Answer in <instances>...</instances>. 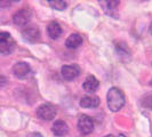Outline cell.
<instances>
[{"instance_id":"1","label":"cell","mask_w":152,"mask_h":137,"mask_svg":"<svg viewBox=\"0 0 152 137\" xmlns=\"http://www.w3.org/2000/svg\"><path fill=\"white\" fill-rule=\"evenodd\" d=\"M107 106L112 112H118L125 105V95L119 88L112 87L107 91Z\"/></svg>"},{"instance_id":"2","label":"cell","mask_w":152,"mask_h":137,"mask_svg":"<svg viewBox=\"0 0 152 137\" xmlns=\"http://www.w3.org/2000/svg\"><path fill=\"white\" fill-rule=\"evenodd\" d=\"M57 113V110L55 105L53 104H42L37 109V115L39 119L45 120V121H50L55 118V115Z\"/></svg>"},{"instance_id":"3","label":"cell","mask_w":152,"mask_h":137,"mask_svg":"<svg viewBox=\"0 0 152 137\" xmlns=\"http://www.w3.org/2000/svg\"><path fill=\"white\" fill-rule=\"evenodd\" d=\"M31 18H32V10L29 8H22L13 15V22L17 26H24L30 22Z\"/></svg>"},{"instance_id":"4","label":"cell","mask_w":152,"mask_h":137,"mask_svg":"<svg viewBox=\"0 0 152 137\" xmlns=\"http://www.w3.org/2000/svg\"><path fill=\"white\" fill-rule=\"evenodd\" d=\"M23 39L29 44H36L40 39V30L37 25H29L22 31Z\"/></svg>"},{"instance_id":"5","label":"cell","mask_w":152,"mask_h":137,"mask_svg":"<svg viewBox=\"0 0 152 137\" xmlns=\"http://www.w3.org/2000/svg\"><path fill=\"white\" fill-rule=\"evenodd\" d=\"M78 129L84 135H89L94 130V121L91 117L81 114L78 119Z\"/></svg>"},{"instance_id":"6","label":"cell","mask_w":152,"mask_h":137,"mask_svg":"<svg viewBox=\"0 0 152 137\" xmlns=\"http://www.w3.org/2000/svg\"><path fill=\"white\" fill-rule=\"evenodd\" d=\"M61 73L62 77L65 79V80H73L75 78L80 74V68L77 65V64H66V65H63L61 68Z\"/></svg>"},{"instance_id":"7","label":"cell","mask_w":152,"mask_h":137,"mask_svg":"<svg viewBox=\"0 0 152 137\" xmlns=\"http://www.w3.org/2000/svg\"><path fill=\"white\" fill-rule=\"evenodd\" d=\"M13 73L18 79H25L31 73L30 65L25 62H18L13 66Z\"/></svg>"},{"instance_id":"8","label":"cell","mask_w":152,"mask_h":137,"mask_svg":"<svg viewBox=\"0 0 152 137\" xmlns=\"http://www.w3.org/2000/svg\"><path fill=\"white\" fill-rule=\"evenodd\" d=\"M99 2L101 8L109 15L114 14L119 7V4H120L119 0H99Z\"/></svg>"},{"instance_id":"9","label":"cell","mask_w":152,"mask_h":137,"mask_svg":"<svg viewBox=\"0 0 152 137\" xmlns=\"http://www.w3.org/2000/svg\"><path fill=\"white\" fill-rule=\"evenodd\" d=\"M52 131L55 136L57 137H63L68 135L69 133V126L68 123L63 120H57L53 123L52 126Z\"/></svg>"},{"instance_id":"10","label":"cell","mask_w":152,"mask_h":137,"mask_svg":"<svg viewBox=\"0 0 152 137\" xmlns=\"http://www.w3.org/2000/svg\"><path fill=\"white\" fill-rule=\"evenodd\" d=\"M99 81L95 78L94 76H88L86 78V80L83 84V87H84V90L86 93H89V94H93L99 89Z\"/></svg>"},{"instance_id":"11","label":"cell","mask_w":152,"mask_h":137,"mask_svg":"<svg viewBox=\"0 0 152 137\" xmlns=\"http://www.w3.org/2000/svg\"><path fill=\"white\" fill-rule=\"evenodd\" d=\"M101 103V101L97 96L95 95H89V96H84L80 99V105L84 109H94L97 107Z\"/></svg>"},{"instance_id":"12","label":"cell","mask_w":152,"mask_h":137,"mask_svg":"<svg viewBox=\"0 0 152 137\" xmlns=\"http://www.w3.org/2000/svg\"><path fill=\"white\" fill-rule=\"evenodd\" d=\"M47 32L48 36L52 39H58L62 34V28L57 22H50L47 25Z\"/></svg>"},{"instance_id":"13","label":"cell","mask_w":152,"mask_h":137,"mask_svg":"<svg viewBox=\"0 0 152 137\" xmlns=\"http://www.w3.org/2000/svg\"><path fill=\"white\" fill-rule=\"evenodd\" d=\"M81 44H83V37L80 34H77V33L69 36L66 41H65V46L70 49H76Z\"/></svg>"},{"instance_id":"14","label":"cell","mask_w":152,"mask_h":137,"mask_svg":"<svg viewBox=\"0 0 152 137\" xmlns=\"http://www.w3.org/2000/svg\"><path fill=\"white\" fill-rule=\"evenodd\" d=\"M15 47H16V44L15 41H14V39L9 38L5 42L0 44V54H2V55H9V54H12L14 52Z\"/></svg>"},{"instance_id":"15","label":"cell","mask_w":152,"mask_h":137,"mask_svg":"<svg viewBox=\"0 0 152 137\" xmlns=\"http://www.w3.org/2000/svg\"><path fill=\"white\" fill-rule=\"evenodd\" d=\"M41 1L56 10H64L66 8V2L64 0H41Z\"/></svg>"},{"instance_id":"16","label":"cell","mask_w":152,"mask_h":137,"mask_svg":"<svg viewBox=\"0 0 152 137\" xmlns=\"http://www.w3.org/2000/svg\"><path fill=\"white\" fill-rule=\"evenodd\" d=\"M141 105L145 109L152 110V94H148L143 96V98L141 99Z\"/></svg>"},{"instance_id":"17","label":"cell","mask_w":152,"mask_h":137,"mask_svg":"<svg viewBox=\"0 0 152 137\" xmlns=\"http://www.w3.org/2000/svg\"><path fill=\"white\" fill-rule=\"evenodd\" d=\"M9 38H12V36L8 33V32H5V31H0V44L5 42L6 40H8Z\"/></svg>"},{"instance_id":"18","label":"cell","mask_w":152,"mask_h":137,"mask_svg":"<svg viewBox=\"0 0 152 137\" xmlns=\"http://www.w3.org/2000/svg\"><path fill=\"white\" fill-rule=\"evenodd\" d=\"M12 4V0H0V8H6Z\"/></svg>"},{"instance_id":"19","label":"cell","mask_w":152,"mask_h":137,"mask_svg":"<svg viewBox=\"0 0 152 137\" xmlns=\"http://www.w3.org/2000/svg\"><path fill=\"white\" fill-rule=\"evenodd\" d=\"M6 85H7V78L0 74V89H1V88H4Z\"/></svg>"},{"instance_id":"20","label":"cell","mask_w":152,"mask_h":137,"mask_svg":"<svg viewBox=\"0 0 152 137\" xmlns=\"http://www.w3.org/2000/svg\"><path fill=\"white\" fill-rule=\"evenodd\" d=\"M150 33H151V36H152V22H151V24H150Z\"/></svg>"},{"instance_id":"21","label":"cell","mask_w":152,"mask_h":137,"mask_svg":"<svg viewBox=\"0 0 152 137\" xmlns=\"http://www.w3.org/2000/svg\"><path fill=\"white\" fill-rule=\"evenodd\" d=\"M104 137H115V136H113V135H107V136H104Z\"/></svg>"},{"instance_id":"22","label":"cell","mask_w":152,"mask_h":137,"mask_svg":"<svg viewBox=\"0 0 152 137\" xmlns=\"http://www.w3.org/2000/svg\"><path fill=\"white\" fill-rule=\"evenodd\" d=\"M12 1H15V2H17V1H20V0H12Z\"/></svg>"}]
</instances>
